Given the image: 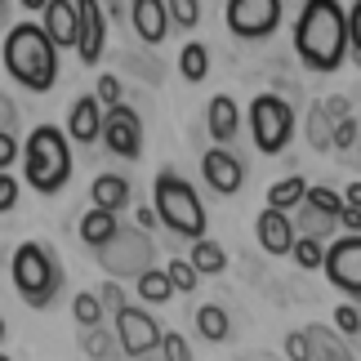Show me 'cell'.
<instances>
[{"label":"cell","mask_w":361,"mask_h":361,"mask_svg":"<svg viewBox=\"0 0 361 361\" xmlns=\"http://www.w3.org/2000/svg\"><path fill=\"white\" fill-rule=\"evenodd\" d=\"M9 272H13V290H18V299L27 308H49L63 290V263L40 241H27V245L13 250Z\"/></svg>","instance_id":"277c9868"},{"label":"cell","mask_w":361,"mask_h":361,"mask_svg":"<svg viewBox=\"0 0 361 361\" xmlns=\"http://www.w3.org/2000/svg\"><path fill=\"white\" fill-rule=\"evenodd\" d=\"M130 23H134V36L143 45H161L170 36V13H165V0H134L130 5Z\"/></svg>","instance_id":"5bb4252c"},{"label":"cell","mask_w":361,"mask_h":361,"mask_svg":"<svg viewBox=\"0 0 361 361\" xmlns=\"http://www.w3.org/2000/svg\"><path fill=\"white\" fill-rule=\"evenodd\" d=\"M134 219H138V228H157V210H152V205H134Z\"/></svg>","instance_id":"7dc6e473"},{"label":"cell","mask_w":361,"mask_h":361,"mask_svg":"<svg viewBox=\"0 0 361 361\" xmlns=\"http://www.w3.org/2000/svg\"><path fill=\"white\" fill-rule=\"evenodd\" d=\"M72 317L80 322V330L85 326H103V303H99V295H94V290H80V295L72 299Z\"/></svg>","instance_id":"1f68e13d"},{"label":"cell","mask_w":361,"mask_h":361,"mask_svg":"<svg viewBox=\"0 0 361 361\" xmlns=\"http://www.w3.org/2000/svg\"><path fill=\"white\" fill-rule=\"evenodd\" d=\"M303 188H308V183H303L299 174H290V178H281V183L268 188V205H272V210H295V205L303 201Z\"/></svg>","instance_id":"f1b7e54d"},{"label":"cell","mask_w":361,"mask_h":361,"mask_svg":"<svg viewBox=\"0 0 361 361\" xmlns=\"http://www.w3.org/2000/svg\"><path fill=\"white\" fill-rule=\"evenodd\" d=\"M18 157H23V170H27V183L40 197H54V192H63L72 183V147H67L59 125H36L27 134V152H18Z\"/></svg>","instance_id":"3957f363"},{"label":"cell","mask_w":361,"mask_h":361,"mask_svg":"<svg viewBox=\"0 0 361 361\" xmlns=\"http://www.w3.org/2000/svg\"><path fill=\"white\" fill-rule=\"evenodd\" d=\"M343 27H348V54L357 59V54H361V5H348V13H343Z\"/></svg>","instance_id":"f35d334b"},{"label":"cell","mask_w":361,"mask_h":361,"mask_svg":"<svg viewBox=\"0 0 361 361\" xmlns=\"http://www.w3.org/2000/svg\"><path fill=\"white\" fill-rule=\"evenodd\" d=\"M99 125H103V103L94 94H80L67 112V138L76 143H99Z\"/></svg>","instance_id":"e0dca14e"},{"label":"cell","mask_w":361,"mask_h":361,"mask_svg":"<svg viewBox=\"0 0 361 361\" xmlns=\"http://www.w3.org/2000/svg\"><path fill=\"white\" fill-rule=\"evenodd\" d=\"M281 23V0H228V32L237 40H263Z\"/></svg>","instance_id":"9c48e42d"},{"label":"cell","mask_w":361,"mask_h":361,"mask_svg":"<svg viewBox=\"0 0 361 361\" xmlns=\"http://www.w3.org/2000/svg\"><path fill=\"white\" fill-rule=\"evenodd\" d=\"M335 330H339V335L348 339V343L357 339V330H361V312H357V303H353V299L335 308Z\"/></svg>","instance_id":"d590c367"},{"label":"cell","mask_w":361,"mask_h":361,"mask_svg":"<svg viewBox=\"0 0 361 361\" xmlns=\"http://www.w3.org/2000/svg\"><path fill=\"white\" fill-rule=\"evenodd\" d=\"M322 268L330 276V286L343 290L348 299H357L361 295V232H348V237H339L335 245H326Z\"/></svg>","instance_id":"8fae6325"},{"label":"cell","mask_w":361,"mask_h":361,"mask_svg":"<svg viewBox=\"0 0 361 361\" xmlns=\"http://www.w3.org/2000/svg\"><path fill=\"white\" fill-rule=\"evenodd\" d=\"M5 67L23 90H32V94L54 90V80H59V49L45 36V27L32 18H23L13 27L5 36Z\"/></svg>","instance_id":"7a4b0ae2"},{"label":"cell","mask_w":361,"mask_h":361,"mask_svg":"<svg viewBox=\"0 0 361 361\" xmlns=\"http://www.w3.org/2000/svg\"><path fill=\"white\" fill-rule=\"evenodd\" d=\"M357 134H361V121H357V112H348L343 121H335V130H330V147L343 152V157H357Z\"/></svg>","instance_id":"f546056e"},{"label":"cell","mask_w":361,"mask_h":361,"mask_svg":"<svg viewBox=\"0 0 361 361\" xmlns=\"http://www.w3.org/2000/svg\"><path fill=\"white\" fill-rule=\"evenodd\" d=\"M134 290H138V299H143V303H165V299L174 295L170 276L157 272V268H143V272H138L134 276Z\"/></svg>","instance_id":"484cf974"},{"label":"cell","mask_w":361,"mask_h":361,"mask_svg":"<svg viewBox=\"0 0 361 361\" xmlns=\"http://www.w3.org/2000/svg\"><path fill=\"white\" fill-rule=\"evenodd\" d=\"M0 130L5 134H18V107H13V99L5 90H0Z\"/></svg>","instance_id":"b9f144b4"},{"label":"cell","mask_w":361,"mask_h":361,"mask_svg":"<svg viewBox=\"0 0 361 361\" xmlns=\"http://www.w3.org/2000/svg\"><path fill=\"white\" fill-rule=\"evenodd\" d=\"M250 134H255V147L263 157L286 152L290 138H295V107H290L281 94H259V99L250 103Z\"/></svg>","instance_id":"52a82bcc"},{"label":"cell","mask_w":361,"mask_h":361,"mask_svg":"<svg viewBox=\"0 0 361 361\" xmlns=\"http://www.w3.org/2000/svg\"><path fill=\"white\" fill-rule=\"evenodd\" d=\"M205 130H210L214 143H232L241 130V103L232 94H214L210 107H205Z\"/></svg>","instance_id":"2e32d148"},{"label":"cell","mask_w":361,"mask_h":361,"mask_svg":"<svg viewBox=\"0 0 361 361\" xmlns=\"http://www.w3.org/2000/svg\"><path fill=\"white\" fill-rule=\"evenodd\" d=\"M80 348H85L90 361H112L121 343H116L112 330H103V326H85V339H80Z\"/></svg>","instance_id":"4316f807"},{"label":"cell","mask_w":361,"mask_h":361,"mask_svg":"<svg viewBox=\"0 0 361 361\" xmlns=\"http://www.w3.org/2000/svg\"><path fill=\"white\" fill-rule=\"evenodd\" d=\"M157 348H161V357H165V361H192V343H188L183 335H178V330H170V335H161V343H157Z\"/></svg>","instance_id":"8d00e7d4"},{"label":"cell","mask_w":361,"mask_h":361,"mask_svg":"<svg viewBox=\"0 0 361 361\" xmlns=\"http://www.w3.org/2000/svg\"><path fill=\"white\" fill-rule=\"evenodd\" d=\"M295 210H299V214H295V219H290V228H295V232H299V237H322V241H326V237H330V228H335V224H339V219H335V214H326V210H317V205H308V201H299V205H295Z\"/></svg>","instance_id":"7402d4cb"},{"label":"cell","mask_w":361,"mask_h":361,"mask_svg":"<svg viewBox=\"0 0 361 361\" xmlns=\"http://www.w3.org/2000/svg\"><path fill=\"white\" fill-rule=\"evenodd\" d=\"M103 107H112V103H121V80L116 76H99V94H94Z\"/></svg>","instance_id":"f6af8a7d"},{"label":"cell","mask_w":361,"mask_h":361,"mask_svg":"<svg viewBox=\"0 0 361 361\" xmlns=\"http://www.w3.org/2000/svg\"><path fill=\"white\" fill-rule=\"evenodd\" d=\"M308 335V361H357L353 353H348V343H343L335 330H326V326H308L303 330Z\"/></svg>","instance_id":"d6986e66"},{"label":"cell","mask_w":361,"mask_h":361,"mask_svg":"<svg viewBox=\"0 0 361 361\" xmlns=\"http://www.w3.org/2000/svg\"><path fill=\"white\" fill-rule=\"evenodd\" d=\"M330 130H335V121L322 112V103H312V107H308V121H303L308 147H312V152H330Z\"/></svg>","instance_id":"83f0119b"},{"label":"cell","mask_w":361,"mask_h":361,"mask_svg":"<svg viewBox=\"0 0 361 361\" xmlns=\"http://www.w3.org/2000/svg\"><path fill=\"white\" fill-rule=\"evenodd\" d=\"M13 205H18V178L0 170V214H5V210H13Z\"/></svg>","instance_id":"ab89813d"},{"label":"cell","mask_w":361,"mask_h":361,"mask_svg":"<svg viewBox=\"0 0 361 361\" xmlns=\"http://www.w3.org/2000/svg\"><path fill=\"white\" fill-rule=\"evenodd\" d=\"M322 112H326L330 121H343V116L353 112V99H348V94H330V99L322 103Z\"/></svg>","instance_id":"7bdbcfd3"},{"label":"cell","mask_w":361,"mask_h":361,"mask_svg":"<svg viewBox=\"0 0 361 361\" xmlns=\"http://www.w3.org/2000/svg\"><path fill=\"white\" fill-rule=\"evenodd\" d=\"M99 255V268L107 276H138L143 268H157V241L147 237L143 228H121L107 237L103 245H94Z\"/></svg>","instance_id":"8992f818"},{"label":"cell","mask_w":361,"mask_h":361,"mask_svg":"<svg viewBox=\"0 0 361 361\" xmlns=\"http://www.w3.org/2000/svg\"><path fill=\"white\" fill-rule=\"evenodd\" d=\"M112 317H116V343H121V353H125V357H134V361H138V357L157 353V343H161V326L152 322V312H147V308L121 303Z\"/></svg>","instance_id":"30bf717a"},{"label":"cell","mask_w":361,"mask_h":361,"mask_svg":"<svg viewBox=\"0 0 361 361\" xmlns=\"http://www.w3.org/2000/svg\"><path fill=\"white\" fill-rule=\"evenodd\" d=\"M125 67H130L138 80H147V85H161V76H165V72H161V63L152 59V54H138V59L130 54V59H125Z\"/></svg>","instance_id":"e575fe53"},{"label":"cell","mask_w":361,"mask_h":361,"mask_svg":"<svg viewBox=\"0 0 361 361\" xmlns=\"http://www.w3.org/2000/svg\"><path fill=\"white\" fill-rule=\"evenodd\" d=\"M112 232H116V210H99V205H94V210H85V219H80V241H85L90 250L103 245Z\"/></svg>","instance_id":"cb8c5ba5"},{"label":"cell","mask_w":361,"mask_h":361,"mask_svg":"<svg viewBox=\"0 0 361 361\" xmlns=\"http://www.w3.org/2000/svg\"><path fill=\"white\" fill-rule=\"evenodd\" d=\"M201 174H205V183H210L219 197H237V192L245 188V165L232 157L224 143L210 147V152L201 157Z\"/></svg>","instance_id":"4fadbf2b"},{"label":"cell","mask_w":361,"mask_h":361,"mask_svg":"<svg viewBox=\"0 0 361 361\" xmlns=\"http://www.w3.org/2000/svg\"><path fill=\"white\" fill-rule=\"evenodd\" d=\"M303 201L317 205V210H326V214H335V219H339V210H343L339 192H330V188H303Z\"/></svg>","instance_id":"74e56055"},{"label":"cell","mask_w":361,"mask_h":361,"mask_svg":"<svg viewBox=\"0 0 361 361\" xmlns=\"http://www.w3.org/2000/svg\"><path fill=\"white\" fill-rule=\"evenodd\" d=\"M295 54L308 72H339L348 54V27H343L339 0H308L295 23Z\"/></svg>","instance_id":"6da1fadb"},{"label":"cell","mask_w":361,"mask_h":361,"mask_svg":"<svg viewBox=\"0 0 361 361\" xmlns=\"http://www.w3.org/2000/svg\"><path fill=\"white\" fill-rule=\"evenodd\" d=\"M18 5H23L27 13H40V9H45V0H18Z\"/></svg>","instance_id":"c3c4849f"},{"label":"cell","mask_w":361,"mask_h":361,"mask_svg":"<svg viewBox=\"0 0 361 361\" xmlns=\"http://www.w3.org/2000/svg\"><path fill=\"white\" fill-rule=\"evenodd\" d=\"M5 330H9V326H5V317H0V343H5Z\"/></svg>","instance_id":"f907efd6"},{"label":"cell","mask_w":361,"mask_h":361,"mask_svg":"<svg viewBox=\"0 0 361 361\" xmlns=\"http://www.w3.org/2000/svg\"><path fill=\"white\" fill-rule=\"evenodd\" d=\"M165 13H170V23H174V27L192 32V27L201 23V0H165Z\"/></svg>","instance_id":"d6a6232c"},{"label":"cell","mask_w":361,"mask_h":361,"mask_svg":"<svg viewBox=\"0 0 361 361\" xmlns=\"http://www.w3.org/2000/svg\"><path fill=\"white\" fill-rule=\"evenodd\" d=\"M165 276H170V286H174V295H192L197 290V268H192L188 259H170V268H165Z\"/></svg>","instance_id":"836d02e7"},{"label":"cell","mask_w":361,"mask_h":361,"mask_svg":"<svg viewBox=\"0 0 361 361\" xmlns=\"http://www.w3.org/2000/svg\"><path fill=\"white\" fill-rule=\"evenodd\" d=\"M99 138L116 152V157H125V161H138V157H143V121H138V112H134V107H125V103L103 107Z\"/></svg>","instance_id":"ba28073f"},{"label":"cell","mask_w":361,"mask_h":361,"mask_svg":"<svg viewBox=\"0 0 361 361\" xmlns=\"http://www.w3.org/2000/svg\"><path fill=\"white\" fill-rule=\"evenodd\" d=\"M80 63L85 67H99L103 49H107V9L99 0H76V45Z\"/></svg>","instance_id":"7c38bea8"},{"label":"cell","mask_w":361,"mask_h":361,"mask_svg":"<svg viewBox=\"0 0 361 361\" xmlns=\"http://www.w3.org/2000/svg\"><path fill=\"white\" fill-rule=\"evenodd\" d=\"M90 201L99 205V210H125V205H130V183H125L121 174H99L90 183Z\"/></svg>","instance_id":"ffe728a7"},{"label":"cell","mask_w":361,"mask_h":361,"mask_svg":"<svg viewBox=\"0 0 361 361\" xmlns=\"http://www.w3.org/2000/svg\"><path fill=\"white\" fill-rule=\"evenodd\" d=\"M192 268H197V276H219L228 268V255H224V245L210 241V237H197V245H192Z\"/></svg>","instance_id":"603a6c76"},{"label":"cell","mask_w":361,"mask_h":361,"mask_svg":"<svg viewBox=\"0 0 361 361\" xmlns=\"http://www.w3.org/2000/svg\"><path fill=\"white\" fill-rule=\"evenodd\" d=\"M18 134H5V130H0V170H9V165L13 161H18Z\"/></svg>","instance_id":"ee69618b"},{"label":"cell","mask_w":361,"mask_h":361,"mask_svg":"<svg viewBox=\"0 0 361 361\" xmlns=\"http://www.w3.org/2000/svg\"><path fill=\"white\" fill-rule=\"evenodd\" d=\"M152 210H157V224L178 232V237H205V210H201V197L188 178H178L170 165L157 174L152 183Z\"/></svg>","instance_id":"5b68a950"},{"label":"cell","mask_w":361,"mask_h":361,"mask_svg":"<svg viewBox=\"0 0 361 361\" xmlns=\"http://www.w3.org/2000/svg\"><path fill=\"white\" fill-rule=\"evenodd\" d=\"M290 241H295V228H290V214L286 210H263L259 214V245H263V255H290Z\"/></svg>","instance_id":"ac0fdd59"},{"label":"cell","mask_w":361,"mask_h":361,"mask_svg":"<svg viewBox=\"0 0 361 361\" xmlns=\"http://www.w3.org/2000/svg\"><path fill=\"white\" fill-rule=\"evenodd\" d=\"M178 72H183V80H192V85H201V80L210 76V49H205L201 40H192V45H183V54H178Z\"/></svg>","instance_id":"d4e9b609"},{"label":"cell","mask_w":361,"mask_h":361,"mask_svg":"<svg viewBox=\"0 0 361 361\" xmlns=\"http://www.w3.org/2000/svg\"><path fill=\"white\" fill-rule=\"evenodd\" d=\"M0 361H13V357H5V353H0Z\"/></svg>","instance_id":"816d5d0a"},{"label":"cell","mask_w":361,"mask_h":361,"mask_svg":"<svg viewBox=\"0 0 361 361\" xmlns=\"http://www.w3.org/2000/svg\"><path fill=\"white\" fill-rule=\"evenodd\" d=\"M192 322H197V335L205 343H224L232 335V322H228V312L219 308V303H201V308L192 312Z\"/></svg>","instance_id":"44dd1931"},{"label":"cell","mask_w":361,"mask_h":361,"mask_svg":"<svg viewBox=\"0 0 361 361\" xmlns=\"http://www.w3.org/2000/svg\"><path fill=\"white\" fill-rule=\"evenodd\" d=\"M5 18H9V0H0V27H5Z\"/></svg>","instance_id":"681fc988"},{"label":"cell","mask_w":361,"mask_h":361,"mask_svg":"<svg viewBox=\"0 0 361 361\" xmlns=\"http://www.w3.org/2000/svg\"><path fill=\"white\" fill-rule=\"evenodd\" d=\"M45 36L54 40V49H72L76 45V0H45Z\"/></svg>","instance_id":"9a60e30c"},{"label":"cell","mask_w":361,"mask_h":361,"mask_svg":"<svg viewBox=\"0 0 361 361\" xmlns=\"http://www.w3.org/2000/svg\"><path fill=\"white\" fill-rule=\"evenodd\" d=\"M130 361H134V357H130Z\"/></svg>","instance_id":"f5cc1de1"},{"label":"cell","mask_w":361,"mask_h":361,"mask_svg":"<svg viewBox=\"0 0 361 361\" xmlns=\"http://www.w3.org/2000/svg\"><path fill=\"white\" fill-rule=\"evenodd\" d=\"M290 255H295V263L303 272H317V268H322L326 245H322V237H295V241H290Z\"/></svg>","instance_id":"4dcf8cb0"},{"label":"cell","mask_w":361,"mask_h":361,"mask_svg":"<svg viewBox=\"0 0 361 361\" xmlns=\"http://www.w3.org/2000/svg\"><path fill=\"white\" fill-rule=\"evenodd\" d=\"M286 357L290 361H308L312 353H308V335H303V330H290L286 335Z\"/></svg>","instance_id":"60d3db41"},{"label":"cell","mask_w":361,"mask_h":361,"mask_svg":"<svg viewBox=\"0 0 361 361\" xmlns=\"http://www.w3.org/2000/svg\"><path fill=\"white\" fill-rule=\"evenodd\" d=\"M99 303H103V312H116L121 303H125V295H121V286H116V281H107V286L99 290Z\"/></svg>","instance_id":"bcb514c9"}]
</instances>
